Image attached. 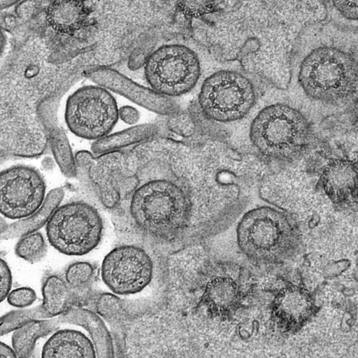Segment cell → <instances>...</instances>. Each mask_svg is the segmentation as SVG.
I'll return each mask as SVG.
<instances>
[{
  "instance_id": "29",
  "label": "cell",
  "mask_w": 358,
  "mask_h": 358,
  "mask_svg": "<svg viewBox=\"0 0 358 358\" xmlns=\"http://www.w3.org/2000/svg\"><path fill=\"white\" fill-rule=\"evenodd\" d=\"M168 125L173 132L184 136L191 135L194 129V125L191 117L186 113L180 111L169 115Z\"/></svg>"
},
{
  "instance_id": "26",
  "label": "cell",
  "mask_w": 358,
  "mask_h": 358,
  "mask_svg": "<svg viewBox=\"0 0 358 358\" xmlns=\"http://www.w3.org/2000/svg\"><path fill=\"white\" fill-rule=\"evenodd\" d=\"M46 319L41 305L11 311L1 318L0 335L3 336L36 320Z\"/></svg>"
},
{
  "instance_id": "7",
  "label": "cell",
  "mask_w": 358,
  "mask_h": 358,
  "mask_svg": "<svg viewBox=\"0 0 358 358\" xmlns=\"http://www.w3.org/2000/svg\"><path fill=\"white\" fill-rule=\"evenodd\" d=\"M256 99L255 86L249 78L235 71L220 70L203 81L198 103L206 118L227 123L246 116Z\"/></svg>"
},
{
  "instance_id": "12",
  "label": "cell",
  "mask_w": 358,
  "mask_h": 358,
  "mask_svg": "<svg viewBox=\"0 0 358 358\" xmlns=\"http://www.w3.org/2000/svg\"><path fill=\"white\" fill-rule=\"evenodd\" d=\"M46 186L35 169L13 166L0 174V211L12 220L27 217L36 211L45 199Z\"/></svg>"
},
{
  "instance_id": "15",
  "label": "cell",
  "mask_w": 358,
  "mask_h": 358,
  "mask_svg": "<svg viewBox=\"0 0 358 358\" xmlns=\"http://www.w3.org/2000/svg\"><path fill=\"white\" fill-rule=\"evenodd\" d=\"M122 154L114 151L101 154L95 158L87 151H80L75 157L77 166L87 168L101 202L109 209L117 207L121 199L118 182L126 164V159Z\"/></svg>"
},
{
  "instance_id": "33",
  "label": "cell",
  "mask_w": 358,
  "mask_h": 358,
  "mask_svg": "<svg viewBox=\"0 0 358 358\" xmlns=\"http://www.w3.org/2000/svg\"><path fill=\"white\" fill-rule=\"evenodd\" d=\"M350 117L352 124L358 131V95L350 108Z\"/></svg>"
},
{
  "instance_id": "6",
  "label": "cell",
  "mask_w": 358,
  "mask_h": 358,
  "mask_svg": "<svg viewBox=\"0 0 358 358\" xmlns=\"http://www.w3.org/2000/svg\"><path fill=\"white\" fill-rule=\"evenodd\" d=\"M50 244L70 256L84 255L100 243L103 223L99 211L85 201L59 206L45 224Z\"/></svg>"
},
{
  "instance_id": "18",
  "label": "cell",
  "mask_w": 358,
  "mask_h": 358,
  "mask_svg": "<svg viewBox=\"0 0 358 358\" xmlns=\"http://www.w3.org/2000/svg\"><path fill=\"white\" fill-rule=\"evenodd\" d=\"M53 318L59 325L67 323L84 328L90 335L97 357H115L111 335L101 317L94 310L80 307H72L65 313Z\"/></svg>"
},
{
  "instance_id": "5",
  "label": "cell",
  "mask_w": 358,
  "mask_h": 358,
  "mask_svg": "<svg viewBox=\"0 0 358 358\" xmlns=\"http://www.w3.org/2000/svg\"><path fill=\"white\" fill-rule=\"evenodd\" d=\"M103 282L117 295L135 294L148 287L168 292L166 268L162 260L155 263L149 253L135 245L114 248L101 266Z\"/></svg>"
},
{
  "instance_id": "8",
  "label": "cell",
  "mask_w": 358,
  "mask_h": 358,
  "mask_svg": "<svg viewBox=\"0 0 358 358\" xmlns=\"http://www.w3.org/2000/svg\"><path fill=\"white\" fill-rule=\"evenodd\" d=\"M199 306L215 319L227 320L243 307L253 289L251 273L233 262L210 264L201 278Z\"/></svg>"
},
{
  "instance_id": "23",
  "label": "cell",
  "mask_w": 358,
  "mask_h": 358,
  "mask_svg": "<svg viewBox=\"0 0 358 358\" xmlns=\"http://www.w3.org/2000/svg\"><path fill=\"white\" fill-rule=\"evenodd\" d=\"M59 326L52 317L34 320L15 329L12 335V345L17 357H29L37 340L54 332Z\"/></svg>"
},
{
  "instance_id": "16",
  "label": "cell",
  "mask_w": 358,
  "mask_h": 358,
  "mask_svg": "<svg viewBox=\"0 0 358 358\" xmlns=\"http://www.w3.org/2000/svg\"><path fill=\"white\" fill-rule=\"evenodd\" d=\"M61 91L46 98L41 103L38 115L48 133L51 150L54 157L63 174L68 177H75L77 174V164L68 138L57 124L55 109Z\"/></svg>"
},
{
  "instance_id": "25",
  "label": "cell",
  "mask_w": 358,
  "mask_h": 358,
  "mask_svg": "<svg viewBox=\"0 0 358 358\" xmlns=\"http://www.w3.org/2000/svg\"><path fill=\"white\" fill-rule=\"evenodd\" d=\"M94 275V268L91 263L77 261L67 266L64 272V279L80 297V294L90 288Z\"/></svg>"
},
{
  "instance_id": "14",
  "label": "cell",
  "mask_w": 358,
  "mask_h": 358,
  "mask_svg": "<svg viewBox=\"0 0 358 358\" xmlns=\"http://www.w3.org/2000/svg\"><path fill=\"white\" fill-rule=\"evenodd\" d=\"M87 76L97 85L155 113L171 115L180 111L179 106L173 97L144 87L113 69L96 67L90 70Z\"/></svg>"
},
{
  "instance_id": "31",
  "label": "cell",
  "mask_w": 358,
  "mask_h": 358,
  "mask_svg": "<svg viewBox=\"0 0 358 358\" xmlns=\"http://www.w3.org/2000/svg\"><path fill=\"white\" fill-rule=\"evenodd\" d=\"M0 296L1 301H3L10 292L12 285V275L10 268L6 261L2 258L0 263Z\"/></svg>"
},
{
  "instance_id": "19",
  "label": "cell",
  "mask_w": 358,
  "mask_h": 358,
  "mask_svg": "<svg viewBox=\"0 0 358 358\" xmlns=\"http://www.w3.org/2000/svg\"><path fill=\"white\" fill-rule=\"evenodd\" d=\"M42 357H96L92 341L74 329L56 331L44 344Z\"/></svg>"
},
{
  "instance_id": "30",
  "label": "cell",
  "mask_w": 358,
  "mask_h": 358,
  "mask_svg": "<svg viewBox=\"0 0 358 358\" xmlns=\"http://www.w3.org/2000/svg\"><path fill=\"white\" fill-rule=\"evenodd\" d=\"M334 8L343 18L358 22V0H329Z\"/></svg>"
},
{
  "instance_id": "34",
  "label": "cell",
  "mask_w": 358,
  "mask_h": 358,
  "mask_svg": "<svg viewBox=\"0 0 358 358\" xmlns=\"http://www.w3.org/2000/svg\"><path fill=\"white\" fill-rule=\"evenodd\" d=\"M6 357H17L14 349L9 347L8 345L0 343V358Z\"/></svg>"
},
{
  "instance_id": "3",
  "label": "cell",
  "mask_w": 358,
  "mask_h": 358,
  "mask_svg": "<svg viewBox=\"0 0 358 358\" xmlns=\"http://www.w3.org/2000/svg\"><path fill=\"white\" fill-rule=\"evenodd\" d=\"M249 135L259 153L285 164L303 157L316 143L313 127L303 113L282 103L262 108L252 120Z\"/></svg>"
},
{
  "instance_id": "24",
  "label": "cell",
  "mask_w": 358,
  "mask_h": 358,
  "mask_svg": "<svg viewBox=\"0 0 358 358\" xmlns=\"http://www.w3.org/2000/svg\"><path fill=\"white\" fill-rule=\"evenodd\" d=\"M47 252L46 241L38 231L21 236L15 248L16 255L31 264L42 260Z\"/></svg>"
},
{
  "instance_id": "1",
  "label": "cell",
  "mask_w": 358,
  "mask_h": 358,
  "mask_svg": "<svg viewBox=\"0 0 358 358\" xmlns=\"http://www.w3.org/2000/svg\"><path fill=\"white\" fill-rule=\"evenodd\" d=\"M320 34L308 41L300 61L297 79L310 99L331 105L349 100L358 86V56L352 45Z\"/></svg>"
},
{
  "instance_id": "4",
  "label": "cell",
  "mask_w": 358,
  "mask_h": 358,
  "mask_svg": "<svg viewBox=\"0 0 358 358\" xmlns=\"http://www.w3.org/2000/svg\"><path fill=\"white\" fill-rule=\"evenodd\" d=\"M236 236L243 254L259 266L285 262L294 255L299 242V229L292 217L270 206L247 212L238 224Z\"/></svg>"
},
{
  "instance_id": "22",
  "label": "cell",
  "mask_w": 358,
  "mask_h": 358,
  "mask_svg": "<svg viewBox=\"0 0 358 358\" xmlns=\"http://www.w3.org/2000/svg\"><path fill=\"white\" fill-rule=\"evenodd\" d=\"M159 131V127L155 124L136 125L96 140L91 149L96 155L117 151L119 149L148 141L155 137Z\"/></svg>"
},
{
  "instance_id": "2",
  "label": "cell",
  "mask_w": 358,
  "mask_h": 358,
  "mask_svg": "<svg viewBox=\"0 0 358 358\" xmlns=\"http://www.w3.org/2000/svg\"><path fill=\"white\" fill-rule=\"evenodd\" d=\"M129 210L134 224L143 233L172 242L189 229L193 203L187 187L171 180L154 179L134 190Z\"/></svg>"
},
{
  "instance_id": "32",
  "label": "cell",
  "mask_w": 358,
  "mask_h": 358,
  "mask_svg": "<svg viewBox=\"0 0 358 358\" xmlns=\"http://www.w3.org/2000/svg\"><path fill=\"white\" fill-rule=\"evenodd\" d=\"M119 117L128 124H134L138 121L140 115L135 108L124 106L119 108Z\"/></svg>"
},
{
  "instance_id": "17",
  "label": "cell",
  "mask_w": 358,
  "mask_h": 358,
  "mask_svg": "<svg viewBox=\"0 0 358 358\" xmlns=\"http://www.w3.org/2000/svg\"><path fill=\"white\" fill-rule=\"evenodd\" d=\"M93 303L94 311L114 327L120 326L130 317L153 313L164 306L148 298L130 301L110 292L99 293Z\"/></svg>"
},
{
  "instance_id": "9",
  "label": "cell",
  "mask_w": 358,
  "mask_h": 358,
  "mask_svg": "<svg viewBox=\"0 0 358 358\" xmlns=\"http://www.w3.org/2000/svg\"><path fill=\"white\" fill-rule=\"evenodd\" d=\"M144 72L151 88L174 97L192 90L201 75L197 55L180 44H168L156 49L146 59Z\"/></svg>"
},
{
  "instance_id": "11",
  "label": "cell",
  "mask_w": 358,
  "mask_h": 358,
  "mask_svg": "<svg viewBox=\"0 0 358 358\" xmlns=\"http://www.w3.org/2000/svg\"><path fill=\"white\" fill-rule=\"evenodd\" d=\"M309 171L316 178V187L336 209H358V155L352 157L322 150L316 153Z\"/></svg>"
},
{
  "instance_id": "10",
  "label": "cell",
  "mask_w": 358,
  "mask_h": 358,
  "mask_svg": "<svg viewBox=\"0 0 358 358\" xmlns=\"http://www.w3.org/2000/svg\"><path fill=\"white\" fill-rule=\"evenodd\" d=\"M119 118V108L108 89L99 85L82 87L69 96L65 120L75 135L90 140L107 136Z\"/></svg>"
},
{
  "instance_id": "20",
  "label": "cell",
  "mask_w": 358,
  "mask_h": 358,
  "mask_svg": "<svg viewBox=\"0 0 358 358\" xmlns=\"http://www.w3.org/2000/svg\"><path fill=\"white\" fill-rule=\"evenodd\" d=\"M64 196V192L62 188L52 189L36 211L27 217L11 224H6L1 229V239L18 238L37 231L47 224L54 211L59 206Z\"/></svg>"
},
{
  "instance_id": "21",
  "label": "cell",
  "mask_w": 358,
  "mask_h": 358,
  "mask_svg": "<svg viewBox=\"0 0 358 358\" xmlns=\"http://www.w3.org/2000/svg\"><path fill=\"white\" fill-rule=\"evenodd\" d=\"M43 303L41 306L46 319L57 317L76 303L78 295L58 274L47 275L42 285Z\"/></svg>"
},
{
  "instance_id": "28",
  "label": "cell",
  "mask_w": 358,
  "mask_h": 358,
  "mask_svg": "<svg viewBox=\"0 0 358 358\" xmlns=\"http://www.w3.org/2000/svg\"><path fill=\"white\" fill-rule=\"evenodd\" d=\"M36 292L28 287H22L9 292L6 299L8 303L16 308H26L31 306L36 299Z\"/></svg>"
},
{
  "instance_id": "27",
  "label": "cell",
  "mask_w": 358,
  "mask_h": 358,
  "mask_svg": "<svg viewBox=\"0 0 358 358\" xmlns=\"http://www.w3.org/2000/svg\"><path fill=\"white\" fill-rule=\"evenodd\" d=\"M217 0H176L178 10L185 17L199 18L214 12Z\"/></svg>"
},
{
  "instance_id": "13",
  "label": "cell",
  "mask_w": 358,
  "mask_h": 358,
  "mask_svg": "<svg viewBox=\"0 0 358 358\" xmlns=\"http://www.w3.org/2000/svg\"><path fill=\"white\" fill-rule=\"evenodd\" d=\"M318 310L313 292L294 284L277 290L271 304L272 320L280 331L287 334H295L303 329Z\"/></svg>"
}]
</instances>
